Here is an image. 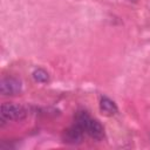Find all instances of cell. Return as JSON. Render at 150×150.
Segmentation results:
<instances>
[{"mask_svg": "<svg viewBox=\"0 0 150 150\" xmlns=\"http://www.w3.org/2000/svg\"><path fill=\"white\" fill-rule=\"evenodd\" d=\"M33 79L39 83H45V82H47L49 80V75L45 69L38 68V69H35L33 71Z\"/></svg>", "mask_w": 150, "mask_h": 150, "instance_id": "8992f818", "label": "cell"}, {"mask_svg": "<svg viewBox=\"0 0 150 150\" xmlns=\"http://www.w3.org/2000/svg\"><path fill=\"white\" fill-rule=\"evenodd\" d=\"M100 110L105 116H112L117 112L118 109H117L116 103L112 100H110L107 96H102L100 100Z\"/></svg>", "mask_w": 150, "mask_h": 150, "instance_id": "5b68a950", "label": "cell"}, {"mask_svg": "<svg viewBox=\"0 0 150 150\" xmlns=\"http://www.w3.org/2000/svg\"><path fill=\"white\" fill-rule=\"evenodd\" d=\"M1 122L5 121H21L27 116V110L19 104L4 103L0 109Z\"/></svg>", "mask_w": 150, "mask_h": 150, "instance_id": "6da1fadb", "label": "cell"}, {"mask_svg": "<svg viewBox=\"0 0 150 150\" xmlns=\"http://www.w3.org/2000/svg\"><path fill=\"white\" fill-rule=\"evenodd\" d=\"M84 130L76 123H74L71 127L67 128L63 134H62V139L64 143L67 144H71V145H75V144H80L83 139V136H84Z\"/></svg>", "mask_w": 150, "mask_h": 150, "instance_id": "3957f363", "label": "cell"}, {"mask_svg": "<svg viewBox=\"0 0 150 150\" xmlns=\"http://www.w3.org/2000/svg\"><path fill=\"white\" fill-rule=\"evenodd\" d=\"M22 90V83L19 79L13 76L4 77L0 82V93L4 96H13L20 94Z\"/></svg>", "mask_w": 150, "mask_h": 150, "instance_id": "7a4b0ae2", "label": "cell"}, {"mask_svg": "<svg viewBox=\"0 0 150 150\" xmlns=\"http://www.w3.org/2000/svg\"><path fill=\"white\" fill-rule=\"evenodd\" d=\"M84 131L95 141H102L105 136L104 134V128L103 125L97 121V120H94V118H89L88 122L86 123V127H84Z\"/></svg>", "mask_w": 150, "mask_h": 150, "instance_id": "277c9868", "label": "cell"}]
</instances>
